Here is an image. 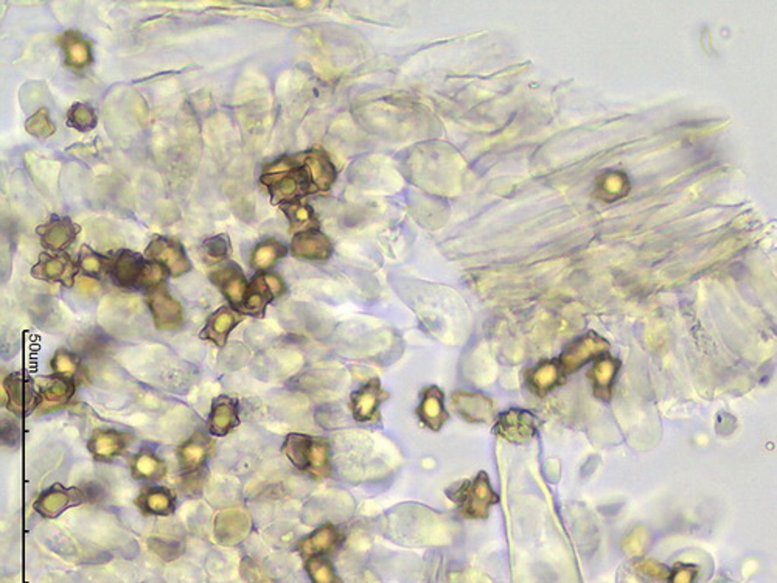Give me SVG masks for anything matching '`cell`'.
<instances>
[{
    "label": "cell",
    "mask_w": 777,
    "mask_h": 583,
    "mask_svg": "<svg viewBox=\"0 0 777 583\" xmlns=\"http://www.w3.org/2000/svg\"><path fill=\"white\" fill-rule=\"evenodd\" d=\"M391 397V394L381 388V382L377 378L367 382L358 390H354L350 400V408L354 421L361 423H377L381 419L379 406Z\"/></svg>",
    "instance_id": "11"
},
{
    "label": "cell",
    "mask_w": 777,
    "mask_h": 583,
    "mask_svg": "<svg viewBox=\"0 0 777 583\" xmlns=\"http://www.w3.org/2000/svg\"><path fill=\"white\" fill-rule=\"evenodd\" d=\"M58 44L61 45L68 67L84 69L92 63V47L78 33H64L58 38Z\"/></svg>",
    "instance_id": "26"
},
{
    "label": "cell",
    "mask_w": 777,
    "mask_h": 583,
    "mask_svg": "<svg viewBox=\"0 0 777 583\" xmlns=\"http://www.w3.org/2000/svg\"><path fill=\"white\" fill-rule=\"evenodd\" d=\"M145 257L161 264L171 277H180L192 271V262L186 257L179 241L167 237H155L149 241Z\"/></svg>",
    "instance_id": "6"
},
{
    "label": "cell",
    "mask_w": 777,
    "mask_h": 583,
    "mask_svg": "<svg viewBox=\"0 0 777 583\" xmlns=\"http://www.w3.org/2000/svg\"><path fill=\"white\" fill-rule=\"evenodd\" d=\"M623 548L630 554H638L642 549V535H640L639 531H634L633 533L628 535L625 543H623Z\"/></svg>",
    "instance_id": "44"
},
{
    "label": "cell",
    "mask_w": 777,
    "mask_h": 583,
    "mask_svg": "<svg viewBox=\"0 0 777 583\" xmlns=\"http://www.w3.org/2000/svg\"><path fill=\"white\" fill-rule=\"evenodd\" d=\"M607 349L608 343L605 339L596 333H588L566 347V351L559 357V367L565 375H571L580 367H583L584 364L603 355Z\"/></svg>",
    "instance_id": "10"
},
{
    "label": "cell",
    "mask_w": 777,
    "mask_h": 583,
    "mask_svg": "<svg viewBox=\"0 0 777 583\" xmlns=\"http://www.w3.org/2000/svg\"><path fill=\"white\" fill-rule=\"evenodd\" d=\"M137 504L145 514L165 516L174 510V496L163 487H148L139 496Z\"/></svg>",
    "instance_id": "31"
},
{
    "label": "cell",
    "mask_w": 777,
    "mask_h": 583,
    "mask_svg": "<svg viewBox=\"0 0 777 583\" xmlns=\"http://www.w3.org/2000/svg\"><path fill=\"white\" fill-rule=\"evenodd\" d=\"M202 251H204L205 257L210 258L211 262H221L229 256V239L224 233L210 237L202 243Z\"/></svg>",
    "instance_id": "40"
},
{
    "label": "cell",
    "mask_w": 777,
    "mask_h": 583,
    "mask_svg": "<svg viewBox=\"0 0 777 583\" xmlns=\"http://www.w3.org/2000/svg\"><path fill=\"white\" fill-rule=\"evenodd\" d=\"M453 408L464 421L470 423H484L488 425L495 419V403L490 397L479 394V392H468V390H457L453 394Z\"/></svg>",
    "instance_id": "13"
},
{
    "label": "cell",
    "mask_w": 777,
    "mask_h": 583,
    "mask_svg": "<svg viewBox=\"0 0 777 583\" xmlns=\"http://www.w3.org/2000/svg\"><path fill=\"white\" fill-rule=\"evenodd\" d=\"M341 540V533L337 531L335 524H323V526L316 529L314 532L310 533L308 537H305L298 543V552L304 555L306 560L308 558L322 557L325 554L333 551L336 545Z\"/></svg>",
    "instance_id": "25"
},
{
    "label": "cell",
    "mask_w": 777,
    "mask_h": 583,
    "mask_svg": "<svg viewBox=\"0 0 777 583\" xmlns=\"http://www.w3.org/2000/svg\"><path fill=\"white\" fill-rule=\"evenodd\" d=\"M561 375H563V370L559 367V364L553 363V361H544L540 366H536L534 370H530L528 386L536 396H546L561 382Z\"/></svg>",
    "instance_id": "28"
},
{
    "label": "cell",
    "mask_w": 777,
    "mask_h": 583,
    "mask_svg": "<svg viewBox=\"0 0 777 583\" xmlns=\"http://www.w3.org/2000/svg\"><path fill=\"white\" fill-rule=\"evenodd\" d=\"M80 266L64 252H44L31 268V276L45 282H59L64 287H75Z\"/></svg>",
    "instance_id": "7"
},
{
    "label": "cell",
    "mask_w": 777,
    "mask_h": 583,
    "mask_svg": "<svg viewBox=\"0 0 777 583\" xmlns=\"http://www.w3.org/2000/svg\"><path fill=\"white\" fill-rule=\"evenodd\" d=\"M281 450L296 469L308 473L314 479H325L331 475L329 440L306 434H289Z\"/></svg>",
    "instance_id": "1"
},
{
    "label": "cell",
    "mask_w": 777,
    "mask_h": 583,
    "mask_svg": "<svg viewBox=\"0 0 777 583\" xmlns=\"http://www.w3.org/2000/svg\"><path fill=\"white\" fill-rule=\"evenodd\" d=\"M52 370L56 376H61L68 382H83V378L86 376V370L81 364L80 358L76 357L72 351L59 349L56 351L55 355L52 358Z\"/></svg>",
    "instance_id": "32"
},
{
    "label": "cell",
    "mask_w": 777,
    "mask_h": 583,
    "mask_svg": "<svg viewBox=\"0 0 777 583\" xmlns=\"http://www.w3.org/2000/svg\"><path fill=\"white\" fill-rule=\"evenodd\" d=\"M210 280L226 295L230 307L240 311L249 289V282L242 274V268L234 262H230V264L218 268L217 271H213L210 274Z\"/></svg>",
    "instance_id": "14"
},
{
    "label": "cell",
    "mask_w": 777,
    "mask_h": 583,
    "mask_svg": "<svg viewBox=\"0 0 777 583\" xmlns=\"http://www.w3.org/2000/svg\"><path fill=\"white\" fill-rule=\"evenodd\" d=\"M209 431L215 437H224L240 425V411L234 398L218 397L211 405L209 415Z\"/></svg>",
    "instance_id": "21"
},
{
    "label": "cell",
    "mask_w": 777,
    "mask_h": 583,
    "mask_svg": "<svg viewBox=\"0 0 777 583\" xmlns=\"http://www.w3.org/2000/svg\"><path fill=\"white\" fill-rule=\"evenodd\" d=\"M250 531V518L244 510L229 508L223 510L215 518V537L218 543L224 546H234L242 543Z\"/></svg>",
    "instance_id": "15"
},
{
    "label": "cell",
    "mask_w": 777,
    "mask_h": 583,
    "mask_svg": "<svg viewBox=\"0 0 777 583\" xmlns=\"http://www.w3.org/2000/svg\"><path fill=\"white\" fill-rule=\"evenodd\" d=\"M331 241L325 233L310 229L297 232L292 237L291 254L300 260L308 262H327L331 256Z\"/></svg>",
    "instance_id": "18"
},
{
    "label": "cell",
    "mask_w": 777,
    "mask_h": 583,
    "mask_svg": "<svg viewBox=\"0 0 777 583\" xmlns=\"http://www.w3.org/2000/svg\"><path fill=\"white\" fill-rule=\"evenodd\" d=\"M619 364L613 358H602L599 359L591 370L590 378L592 380V390L594 396L600 400H609L615 374Z\"/></svg>",
    "instance_id": "29"
},
{
    "label": "cell",
    "mask_w": 777,
    "mask_h": 583,
    "mask_svg": "<svg viewBox=\"0 0 777 583\" xmlns=\"http://www.w3.org/2000/svg\"><path fill=\"white\" fill-rule=\"evenodd\" d=\"M149 311L157 330L171 332L178 330L184 324V308L179 301L168 293L162 285L159 288L151 289L147 297Z\"/></svg>",
    "instance_id": "9"
},
{
    "label": "cell",
    "mask_w": 777,
    "mask_h": 583,
    "mask_svg": "<svg viewBox=\"0 0 777 583\" xmlns=\"http://www.w3.org/2000/svg\"><path fill=\"white\" fill-rule=\"evenodd\" d=\"M2 405L19 417L35 413L41 405L36 384L24 374H12L2 382Z\"/></svg>",
    "instance_id": "5"
},
{
    "label": "cell",
    "mask_w": 777,
    "mask_h": 583,
    "mask_svg": "<svg viewBox=\"0 0 777 583\" xmlns=\"http://www.w3.org/2000/svg\"><path fill=\"white\" fill-rule=\"evenodd\" d=\"M366 583H379V582H378V580H375V579H370V580H369V582H366Z\"/></svg>",
    "instance_id": "46"
},
{
    "label": "cell",
    "mask_w": 777,
    "mask_h": 583,
    "mask_svg": "<svg viewBox=\"0 0 777 583\" xmlns=\"http://www.w3.org/2000/svg\"><path fill=\"white\" fill-rule=\"evenodd\" d=\"M275 299L273 291L267 285L263 272H258L249 283L248 295L240 308V313L250 314V316H263L267 305Z\"/></svg>",
    "instance_id": "27"
},
{
    "label": "cell",
    "mask_w": 777,
    "mask_h": 583,
    "mask_svg": "<svg viewBox=\"0 0 777 583\" xmlns=\"http://www.w3.org/2000/svg\"><path fill=\"white\" fill-rule=\"evenodd\" d=\"M84 500H87L86 493L78 487H62L59 484H55L37 498L33 508L45 518H56L67 508L84 502Z\"/></svg>",
    "instance_id": "12"
},
{
    "label": "cell",
    "mask_w": 777,
    "mask_h": 583,
    "mask_svg": "<svg viewBox=\"0 0 777 583\" xmlns=\"http://www.w3.org/2000/svg\"><path fill=\"white\" fill-rule=\"evenodd\" d=\"M240 320H242V314L236 311L235 308L221 307L207 320L201 332V338L210 341L217 347H224L230 333L240 324Z\"/></svg>",
    "instance_id": "22"
},
{
    "label": "cell",
    "mask_w": 777,
    "mask_h": 583,
    "mask_svg": "<svg viewBox=\"0 0 777 583\" xmlns=\"http://www.w3.org/2000/svg\"><path fill=\"white\" fill-rule=\"evenodd\" d=\"M538 431L536 419L526 409H509L497 417L495 433L510 444H527L534 439Z\"/></svg>",
    "instance_id": "8"
},
{
    "label": "cell",
    "mask_w": 777,
    "mask_h": 583,
    "mask_svg": "<svg viewBox=\"0 0 777 583\" xmlns=\"http://www.w3.org/2000/svg\"><path fill=\"white\" fill-rule=\"evenodd\" d=\"M36 388L41 398V405L37 411H44V413L62 408L64 405L70 402V398L75 394V382L56 375L37 380Z\"/></svg>",
    "instance_id": "19"
},
{
    "label": "cell",
    "mask_w": 777,
    "mask_h": 583,
    "mask_svg": "<svg viewBox=\"0 0 777 583\" xmlns=\"http://www.w3.org/2000/svg\"><path fill=\"white\" fill-rule=\"evenodd\" d=\"M288 249L277 240H265L250 252V266L258 272H267L277 262L286 257Z\"/></svg>",
    "instance_id": "30"
},
{
    "label": "cell",
    "mask_w": 777,
    "mask_h": 583,
    "mask_svg": "<svg viewBox=\"0 0 777 583\" xmlns=\"http://www.w3.org/2000/svg\"><path fill=\"white\" fill-rule=\"evenodd\" d=\"M165 471H167L165 462L149 450H143L132 459V475L136 479H145V481L161 479L165 475Z\"/></svg>",
    "instance_id": "33"
},
{
    "label": "cell",
    "mask_w": 777,
    "mask_h": 583,
    "mask_svg": "<svg viewBox=\"0 0 777 583\" xmlns=\"http://www.w3.org/2000/svg\"><path fill=\"white\" fill-rule=\"evenodd\" d=\"M36 232L44 248L49 249V252H64L74 245L80 233V227L70 218L58 217L37 227Z\"/></svg>",
    "instance_id": "16"
},
{
    "label": "cell",
    "mask_w": 777,
    "mask_h": 583,
    "mask_svg": "<svg viewBox=\"0 0 777 583\" xmlns=\"http://www.w3.org/2000/svg\"><path fill=\"white\" fill-rule=\"evenodd\" d=\"M27 132L36 138H49L56 132V125L50 119L49 109L41 107L25 123Z\"/></svg>",
    "instance_id": "37"
},
{
    "label": "cell",
    "mask_w": 777,
    "mask_h": 583,
    "mask_svg": "<svg viewBox=\"0 0 777 583\" xmlns=\"http://www.w3.org/2000/svg\"><path fill=\"white\" fill-rule=\"evenodd\" d=\"M167 271L161 264H155L149 258L143 257L136 252H118L112 260L111 274L112 280L122 288L132 289H155L162 287Z\"/></svg>",
    "instance_id": "2"
},
{
    "label": "cell",
    "mask_w": 777,
    "mask_h": 583,
    "mask_svg": "<svg viewBox=\"0 0 777 583\" xmlns=\"http://www.w3.org/2000/svg\"><path fill=\"white\" fill-rule=\"evenodd\" d=\"M416 415L423 425L432 431H439L443 428L449 415L445 409V394L440 388L431 386L423 390Z\"/></svg>",
    "instance_id": "20"
},
{
    "label": "cell",
    "mask_w": 777,
    "mask_h": 583,
    "mask_svg": "<svg viewBox=\"0 0 777 583\" xmlns=\"http://www.w3.org/2000/svg\"><path fill=\"white\" fill-rule=\"evenodd\" d=\"M97 114L92 107L84 103H75L74 106L68 109L67 123L74 130L80 132L92 131L97 126Z\"/></svg>",
    "instance_id": "36"
},
{
    "label": "cell",
    "mask_w": 777,
    "mask_h": 583,
    "mask_svg": "<svg viewBox=\"0 0 777 583\" xmlns=\"http://www.w3.org/2000/svg\"><path fill=\"white\" fill-rule=\"evenodd\" d=\"M280 209L283 210V214L286 215V218L289 221L291 231L304 232V231L316 229L317 218L316 215H314V210L310 206L304 204V202H286V204H281Z\"/></svg>",
    "instance_id": "34"
},
{
    "label": "cell",
    "mask_w": 777,
    "mask_h": 583,
    "mask_svg": "<svg viewBox=\"0 0 777 583\" xmlns=\"http://www.w3.org/2000/svg\"><path fill=\"white\" fill-rule=\"evenodd\" d=\"M451 501L457 506L462 518L465 520H485L490 510L499 501V496L491 485L490 477L480 471L472 481H464L456 487Z\"/></svg>",
    "instance_id": "4"
},
{
    "label": "cell",
    "mask_w": 777,
    "mask_h": 583,
    "mask_svg": "<svg viewBox=\"0 0 777 583\" xmlns=\"http://www.w3.org/2000/svg\"><path fill=\"white\" fill-rule=\"evenodd\" d=\"M132 444V436L115 429H97L89 440V452L99 462H109L122 456Z\"/></svg>",
    "instance_id": "17"
},
{
    "label": "cell",
    "mask_w": 777,
    "mask_h": 583,
    "mask_svg": "<svg viewBox=\"0 0 777 583\" xmlns=\"http://www.w3.org/2000/svg\"><path fill=\"white\" fill-rule=\"evenodd\" d=\"M242 576L246 579L248 583H260L265 580L263 572L260 571V566L255 563L254 560L246 558L242 563Z\"/></svg>",
    "instance_id": "42"
},
{
    "label": "cell",
    "mask_w": 777,
    "mask_h": 583,
    "mask_svg": "<svg viewBox=\"0 0 777 583\" xmlns=\"http://www.w3.org/2000/svg\"><path fill=\"white\" fill-rule=\"evenodd\" d=\"M597 188L600 192V196L615 198L617 200L619 196H622L628 190L627 177L621 175V173H609V175L600 177V182H599Z\"/></svg>",
    "instance_id": "39"
},
{
    "label": "cell",
    "mask_w": 777,
    "mask_h": 583,
    "mask_svg": "<svg viewBox=\"0 0 777 583\" xmlns=\"http://www.w3.org/2000/svg\"><path fill=\"white\" fill-rule=\"evenodd\" d=\"M151 548H153V551H155V554H159V555L165 558V560H173V558L178 557L180 551H182L179 545L167 546V543H163L161 540L151 541Z\"/></svg>",
    "instance_id": "43"
},
{
    "label": "cell",
    "mask_w": 777,
    "mask_h": 583,
    "mask_svg": "<svg viewBox=\"0 0 777 583\" xmlns=\"http://www.w3.org/2000/svg\"><path fill=\"white\" fill-rule=\"evenodd\" d=\"M111 264V258L105 257L99 252H93L91 249H84V252L80 256V260H78V266H80V271L84 272V276L95 277V279L109 274Z\"/></svg>",
    "instance_id": "35"
},
{
    "label": "cell",
    "mask_w": 777,
    "mask_h": 583,
    "mask_svg": "<svg viewBox=\"0 0 777 583\" xmlns=\"http://www.w3.org/2000/svg\"><path fill=\"white\" fill-rule=\"evenodd\" d=\"M297 7H308L310 5V2H300V4H296Z\"/></svg>",
    "instance_id": "45"
},
{
    "label": "cell",
    "mask_w": 777,
    "mask_h": 583,
    "mask_svg": "<svg viewBox=\"0 0 777 583\" xmlns=\"http://www.w3.org/2000/svg\"><path fill=\"white\" fill-rule=\"evenodd\" d=\"M75 288H76V291H78L81 295L93 297V295H99L101 285H99V280H97L95 277L84 276V274H83V276L76 277Z\"/></svg>",
    "instance_id": "41"
},
{
    "label": "cell",
    "mask_w": 777,
    "mask_h": 583,
    "mask_svg": "<svg viewBox=\"0 0 777 583\" xmlns=\"http://www.w3.org/2000/svg\"><path fill=\"white\" fill-rule=\"evenodd\" d=\"M305 570L308 572L313 583H342L331 563L327 562L325 558H308L305 563Z\"/></svg>",
    "instance_id": "38"
},
{
    "label": "cell",
    "mask_w": 777,
    "mask_h": 583,
    "mask_svg": "<svg viewBox=\"0 0 777 583\" xmlns=\"http://www.w3.org/2000/svg\"><path fill=\"white\" fill-rule=\"evenodd\" d=\"M300 161L310 171L311 179L317 192H327L336 181V169L327 153L322 150H311L298 154Z\"/></svg>",
    "instance_id": "24"
},
{
    "label": "cell",
    "mask_w": 777,
    "mask_h": 583,
    "mask_svg": "<svg viewBox=\"0 0 777 583\" xmlns=\"http://www.w3.org/2000/svg\"><path fill=\"white\" fill-rule=\"evenodd\" d=\"M213 440L196 431L178 450L180 467L188 473H196L213 453Z\"/></svg>",
    "instance_id": "23"
},
{
    "label": "cell",
    "mask_w": 777,
    "mask_h": 583,
    "mask_svg": "<svg viewBox=\"0 0 777 583\" xmlns=\"http://www.w3.org/2000/svg\"><path fill=\"white\" fill-rule=\"evenodd\" d=\"M260 181L273 198L274 204L279 206L286 202L300 201L306 194L317 192L310 171L302 163L298 154L294 156V162L289 169L275 173H263Z\"/></svg>",
    "instance_id": "3"
}]
</instances>
